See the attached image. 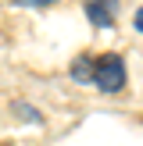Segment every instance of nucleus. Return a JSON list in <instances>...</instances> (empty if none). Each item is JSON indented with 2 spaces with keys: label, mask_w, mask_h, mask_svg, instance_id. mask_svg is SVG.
<instances>
[{
  "label": "nucleus",
  "mask_w": 143,
  "mask_h": 146,
  "mask_svg": "<svg viewBox=\"0 0 143 146\" xmlns=\"http://www.w3.org/2000/svg\"><path fill=\"white\" fill-rule=\"evenodd\" d=\"M93 82L100 86V93H122L125 89V61L118 54H107L97 61V75Z\"/></svg>",
  "instance_id": "nucleus-1"
},
{
  "label": "nucleus",
  "mask_w": 143,
  "mask_h": 146,
  "mask_svg": "<svg viewBox=\"0 0 143 146\" xmlns=\"http://www.w3.org/2000/svg\"><path fill=\"white\" fill-rule=\"evenodd\" d=\"M93 75H97V61H93V57H75V61H72V78H75V82H93Z\"/></svg>",
  "instance_id": "nucleus-3"
},
{
  "label": "nucleus",
  "mask_w": 143,
  "mask_h": 146,
  "mask_svg": "<svg viewBox=\"0 0 143 146\" xmlns=\"http://www.w3.org/2000/svg\"><path fill=\"white\" fill-rule=\"evenodd\" d=\"M82 11L97 29H111L114 18H118V0H86Z\"/></svg>",
  "instance_id": "nucleus-2"
},
{
  "label": "nucleus",
  "mask_w": 143,
  "mask_h": 146,
  "mask_svg": "<svg viewBox=\"0 0 143 146\" xmlns=\"http://www.w3.org/2000/svg\"><path fill=\"white\" fill-rule=\"evenodd\" d=\"M18 7H50V4H57V0H14Z\"/></svg>",
  "instance_id": "nucleus-4"
},
{
  "label": "nucleus",
  "mask_w": 143,
  "mask_h": 146,
  "mask_svg": "<svg viewBox=\"0 0 143 146\" xmlns=\"http://www.w3.org/2000/svg\"><path fill=\"white\" fill-rule=\"evenodd\" d=\"M14 111H18V114H21V118H29V121H36V118H39V114H36V111H29V107H25V104H14Z\"/></svg>",
  "instance_id": "nucleus-5"
},
{
  "label": "nucleus",
  "mask_w": 143,
  "mask_h": 146,
  "mask_svg": "<svg viewBox=\"0 0 143 146\" xmlns=\"http://www.w3.org/2000/svg\"><path fill=\"white\" fill-rule=\"evenodd\" d=\"M132 25H136V29H140V32H143V4H140V11H136V18H132Z\"/></svg>",
  "instance_id": "nucleus-6"
},
{
  "label": "nucleus",
  "mask_w": 143,
  "mask_h": 146,
  "mask_svg": "<svg viewBox=\"0 0 143 146\" xmlns=\"http://www.w3.org/2000/svg\"><path fill=\"white\" fill-rule=\"evenodd\" d=\"M0 146H14V143H0Z\"/></svg>",
  "instance_id": "nucleus-7"
}]
</instances>
